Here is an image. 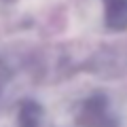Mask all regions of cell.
<instances>
[{"label": "cell", "mask_w": 127, "mask_h": 127, "mask_svg": "<svg viewBox=\"0 0 127 127\" xmlns=\"http://www.w3.org/2000/svg\"><path fill=\"white\" fill-rule=\"evenodd\" d=\"M17 121L19 127H38L40 125V117H42V106L34 100H23L19 104L17 110Z\"/></svg>", "instance_id": "obj_3"}, {"label": "cell", "mask_w": 127, "mask_h": 127, "mask_svg": "<svg viewBox=\"0 0 127 127\" xmlns=\"http://www.w3.org/2000/svg\"><path fill=\"white\" fill-rule=\"evenodd\" d=\"M106 112H108L106 100L100 97V95H95V97L81 104V108H78V123L87 125V127H104Z\"/></svg>", "instance_id": "obj_1"}, {"label": "cell", "mask_w": 127, "mask_h": 127, "mask_svg": "<svg viewBox=\"0 0 127 127\" xmlns=\"http://www.w3.org/2000/svg\"><path fill=\"white\" fill-rule=\"evenodd\" d=\"M9 78H11V72H9V68H6V64L0 59V93H2V89L6 87Z\"/></svg>", "instance_id": "obj_4"}, {"label": "cell", "mask_w": 127, "mask_h": 127, "mask_svg": "<svg viewBox=\"0 0 127 127\" xmlns=\"http://www.w3.org/2000/svg\"><path fill=\"white\" fill-rule=\"evenodd\" d=\"M104 21L110 30H127V0H104Z\"/></svg>", "instance_id": "obj_2"}]
</instances>
